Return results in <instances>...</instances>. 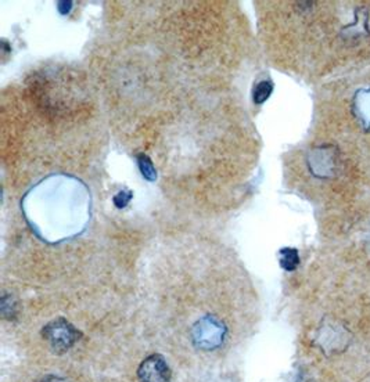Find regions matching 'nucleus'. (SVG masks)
Wrapping results in <instances>:
<instances>
[{
  "instance_id": "0eeeda50",
  "label": "nucleus",
  "mask_w": 370,
  "mask_h": 382,
  "mask_svg": "<svg viewBox=\"0 0 370 382\" xmlns=\"http://www.w3.org/2000/svg\"><path fill=\"white\" fill-rule=\"evenodd\" d=\"M137 165H139V169H140L143 178L147 179L149 181H154L157 179V172H156V168L153 165V161L146 154L137 155Z\"/></svg>"
},
{
  "instance_id": "f03ea898",
  "label": "nucleus",
  "mask_w": 370,
  "mask_h": 382,
  "mask_svg": "<svg viewBox=\"0 0 370 382\" xmlns=\"http://www.w3.org/2000/svg\"><path fill=\"white\" fill-rule=\"evenodd\" d=\"M43 338L51 344L57 354L67 352L80 339V332L65 319H56L42 330Z\"/></svg>"
},
{
  "instance_id": "f257e3e1",
  "label": "nucleus",
  "mask_w": 370,
  "mask_h": 382,
  "mask_svg": "<svg viewBox=\"0 0 370 382\" xmlns=\"http://www.w3.org/2000/svg\"><path fill=\"white\" fill-rule=\"evenodd\" d=\"M191 342L201 351L218 349L226 336L225 324L215 316H204L191 329Z\"/></svg>"
},
{
  "instance_id": "39448f33",
  "label": "nucleus",
  "mask_w": 370,
  "mask_h": 382,
  "mask_svg": "<svg viewBox=\"0 0 370 382\" xmlns=\"http://www.w3.org/2000/svg\"><path fill=\"white\" fill-rule=\"evenodd\" d=\"M280 266L286 272H294L300 265V255L295 248H283L279 253Z\"/></svg>"
},
{
  "instance_id": "7ed1b4c3",
  "label": "nucleus",
  "mask_w": 370,
  "mask_h": 382,
  "mask_svg": "<svg viewBox=\"0 0 370 382\" xmlns=\"http://www.w3.org/2000/svg\"><path fill=\"white\" fill-rule=\"evenodd\" d=\"M137 377L140 382H171V368L161 355H152L140 363Z\"/></svg>"
},
{
  "instance_id": "1a4fd4ad",
  "label": "nucleus",
  "mask_w": 370,
  "mask_h": 382,
  "mask_svg": "<svg viewBox=\"0 0 370 382\" xmlns=\"http://www.w3.org/2000/svg\"><path fill=\"white\" fill-rule=\"evenodd\" d=\"M132 197V191H120V193L112 198V201H114V205H115L118 209H122V208H125L127 205L131 203Z\"/></svg>"
},
{
  "instance_id": "9b49d317",
  "label": "nucleus",
  "mask_w": 370,
  "mask_h": 382,
  "mask_svg": "<svg viewBox=\"0 0 370 382\" xmlns=\"http://www.w3.org/2000/svg\"><path fill=\"white\" fill-rule=\"evenodd\" d=\"M42 382H65L63 378H60V377H48L46 380H43Z\"/></svg>"
},
{
  "instance_id": "20e7f679",
  "label": "nucleus",
  "mask_w": 370,
  "mask_h": 382,
  "mask_svg": "<svg viewBox=\"0 0 370 382\" xmlns=\"http://www.w3.org/2000/svg\"><path fill=\"white\" fill-rule=\"evenodd\" d=\"M354 110H355V115L361 121V124L370 129V87L369 89H362L355 95Z\"/></svg>"
},
{
  "instance_id": "423d86ee",
  "label": "nucleus",
  "mask_w": 370,
  "mask_h": 382,
  "mask_svg": "<svg viewBox=\"0 0 370 382\" xmlns=\"http://www.w3.org/2000/svg\"><path fill=\"white\" fill-rule=\"evenodd\" d=\"M273 92V83L270 80H261L254 86L253 90V100L255 104H264Z\"/></svg>"
},
{
  "instance_id": "9d476101",
  "label": "nucleus",
  "mask_w": 370,
  "mask_h": 382,
  "mask_svg": "<svg viewBox=\"0 0 370 382\" xmlns=\"http://www.w3.org/2000/svg\"><path fill=\"white\" fill-rule=\"evenodd\" d=\"M73 9V1H57V10L61 16H67Z\"/></svg>"
},
{
  "instance_id": "6e6552de",
  "label": "nucleus",
  "mask_w": 370,
  "mask_h": 382,
  "mask_svg": "<svg viewBox=\"0 0 370 382\" xmlns=\"http://www.w3.org/2000/svg\"><path fill=\"white\" fill-rule=\"evenodd\" d=\"M1 314L4 319H11L16 314V302L6 294L1 297Z\"/></svg>"
}]
</instances>
